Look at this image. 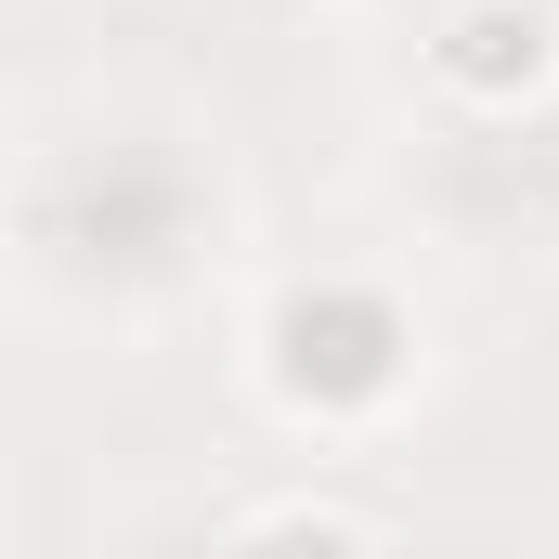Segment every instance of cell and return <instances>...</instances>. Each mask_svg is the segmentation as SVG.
<instances>
[{"label":"cell","mask_w":559,"mask_h":559,"mask_svg":"<svg viewBox=\"0 0 559 559\" xmlns=\"http://www.w3.org/2000/svg\"><path fill=\"white\" fill-rule=\"evenodd\" d=\"M547 66H559L547 0H455V13L429 26V79H442L455 105H521Z\"/></svg>","instance_id":"obj_2"},{"label":"cell","mask_w":559,"mask_h":559,"mask_svg":"<svg viewBox=\"0 0 559 559\" xmlns=\"http://www.w3.org/2000/svg\"><path fill=\"white\" fill-rule=\"evenodd\" d=\"M235 534H312V547H365L378 521H365V508H325V495H274V508H248Z\"/></svg>","instance_id":"obj_3"},{"label":"cell","mask_w":559,"mask_h":559,"mask_svg":"<svg viewBox=\"0 0 559 559\" xmlns=\"http://www.w3.org/2000/svg\"><path fill=\"white\" fill-rule=\"evenodd\" d=\"M261 378L286 391V417L338 429V417H378L404 391V312L378 286L325 274V286H286L274 325H261Z\"/></svg>","instance_id":"obj_1"}]
</instances>
